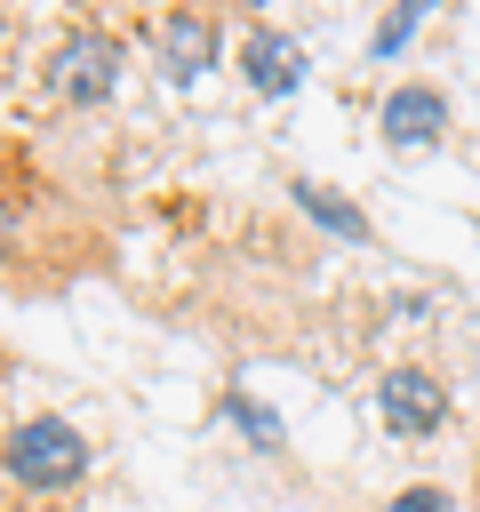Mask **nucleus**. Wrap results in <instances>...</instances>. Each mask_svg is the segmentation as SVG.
<instances>
[{
	"instance_id": "f257e3e1",
	"label": "nucleus",
	"mask_w": 480,
	"mask_h": 512,
	"mask_svg": "<svg viewBox=\"0 0 480 512\" xmlns=\"http://www.w3.org/2000/svg\"><path fill=\"white\" fill-rule=\"evenodd\" d=\"M96 464L88 432L72 416H16L8 424V480L32 488V496H56V488H80Z\"/></svg>"
},
{
	"instance_id": "f03ea898",
	"label": "nucleus",
	"mask_w": 480,
	"mask_h": 512,
	"mask_svg": "<svg viewBox=\"0 0 480 512\" xmlns=\"http://www.w3.org/2000/svg\"><path fill=\"white\" fill-rule=\"evenodd\" d=\"M40 72H48V88H56L64 104H112V88H120V72H128V48H120V32H104V24H64Z\"/></svg>"
},
{
	"instance_id": "7ed1b4c3",
	"label": "nucleus",
	"mask_w": 480,
	"mask_h": 512,
	"mask_svg": "<svg viewBox=\"0 0 480 512\" xmlns=\"http://www.w3.org/2000/svg\"><path fill=\"white\" fill-rule=\"evenodd\" d=\"M376 408H384V432H392V440H432V432L448 424V384H440L424 360H400V368H384Z\"/></svg>"
},
{
	"instance_id": "20e7f679",
	"label": "nucleus",
	"mask_w": 480,
	"mask_h": 512,
	"mask_svg": "<svg viewBox=\"0 0 480 512\" xmlns=\"http://www.w3.org/2000/svg\"><path fill=\"white\" fill-rule=\"evenodd\" d=\"M152 48H160V72H168L176 88H192L200 72L224 64V24H216L208 8H168V16L152 24Z\"/></svg>"
},
{
	"instance_id": "39448f33",
	"label": "nucleus",
	"mask_w": 480,
	"mask_h": 512,
	"mask_svg": "<svg viewBox=\"0 0 480 512\" xmlns=\"http://www.w3.org/2000/svg\"><path fill=\"white\" fill-rule=\"evenodd\" d=\"M376 136H384V152H432V144L448 136V96H440L432 80H400V88H384V104H376Z\"/></svg>"
},
{
	"instance_id": "423d86ee",
	"label": "nucleus",
	"mask_w": 480,
	"mask_h": 512,
	"mask_svg": "<svg viewBox=\"0 0 480 512\" xmlns=\"http://www.w3.org/2000/svg\"><path fill=\"white\" fill-rule=\"evenodd\" d=\"M240 80L256 96H296L304 88V40L280 24H248L240 32Z\"/></svg>"
},
{
	"instance_id": "0eeeda50",
	"label": "nucleus",
	"mask_w": 480,
	"mask_h": 512,
	"mask_svg": "<svg viewBox=\"0 0 480 512\" xmlns=\"http://www.w3.org/2000/svg\"><path fill=\"white\" fill-rule=\"evenodd\" d=\"M288 200H296L320 232H336V240H368V216H360L336 184H320V176H288Z\"/></svg>"
},
{
	"instance_id": "6e6552de",
	"label": "nucleus",
	"mask_w": 480,
	"mask_h": 512,
	"mask_svg": "<svg viewBox=\"0 0 480 512\" xmlns=\"http://www.w3.org/2000/svg\"><path fill=\"white\" fill-rule=\"evenodd\" d=\"M224 408H232V424H240V432H256V440H264V448H272V440H280V424H272V408H256V400H248V392H224Z\"/></svg>"
},
{
	"instance_id": "1a4fd4ad",
	"label": "nucleus",
	"mask_w": 480,
	"mask_h": 512,
	"mask_svg": "<svg viewBox=\"0 0 480 512\" xmlns=\"http://www.w3.org/2000/svg\"><path fill=\"white\" fill-rule=\"evenodd\" d=\"M416 24H424V8H416V0H400V8H392V16L376 24V56H392V48H400V40L416 32Z\"/></svg>"
},
{
	"instance_id": "9d476101",
	"label": "nucleus",
	"mask_w": 480,
	"mask_h": 512,
	"mask_svg": "<svg viewBox=\"0 0 480 512\" xmlns=\"http://www.w3.org/2000/svg\"><path fill=\"white\" fill-rule=\"evenodd\" d=\"M384 512H456V496H448L440 480H424V488H400V496H392Z\"/></svg>"
}]
</instances>
